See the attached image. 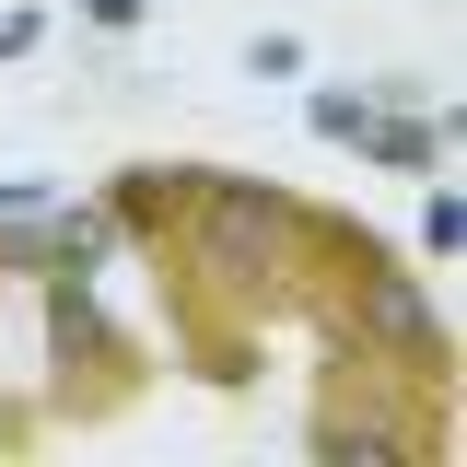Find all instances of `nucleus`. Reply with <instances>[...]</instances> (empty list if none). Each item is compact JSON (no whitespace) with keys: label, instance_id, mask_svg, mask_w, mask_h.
<instances>
[{"label":"nucleus","instance_id":"2","mask_svg":"<svg viewBox=\"0 0 467 467\" xmlns=\"http://www.w3.org/2000/svg\"><path fill=\"white\" fill-rule=\"evenodd\" d=\"M362 152L374 164H432V129L420 117H362Z\"/></svg>","mask_w":467,"mask_h":467},{"label":"nucleus","instance_id":"3","mask_svg":"<svg viewBox=\"0 0 467 467\" xmlns=\"http://www.w3.org/2000/svg\"><path fill=\"white\" fill-rule=\"evenodd\" d=\"M362 117H374L362 94H316V129H327V140H362Z\"/></svg>","mask_w":467,"mask_h":467},{"label":"nucleus","instance_id":"1","mask_svg":"<svg viewBox=\"0 0 467 467\" xmlns=\"http://www.w3.org/2000/svg\"><path fill=\"white\" fill-rule=\"evenodd\" d=\"M374 327H386L398 350H420V339H432V304H420L409 281H374Z\"/></svg>","mask_w":467,"mask_h":467},{"label":"nucleus","instance_id":"4","mask_svg":"<svg viewBox=\"0 0 467 467\" xmlns=\"http://www.w3.org/2000/svg\"><path fill=\"white\" fill-rule=\"evenodd\" d=\"M82 12H94V24H129V12H140V0H82Z\"/></svg>","mask_w":467,"mask_h":467}]
</instances>
